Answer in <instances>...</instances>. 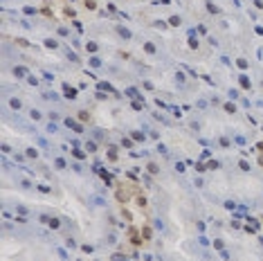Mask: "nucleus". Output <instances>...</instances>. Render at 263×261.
Returning <instances> with one entry per match:
<instances>
[{
	"mask_svg": "<svg viewBox=\"0 0 263 261\" xmlns=\"http://www.w3.org/2000/svg\"><path fill=\"white\" fill-rule=\"evenodd\" d=\"M83 5H85L88 9H94V7H97V5H94V0H83Z\"/></svg>",
	"mask_w": 263,
	"mask_h": 261,
	"instance_id": "f3484780",
	"label": "nucleus"
},
{
	"mask_svg": "<svg viewBox=\"0 0 263 261\" xmlns=\"http://www.w3.org/2000/svg\"><path fill=\"white\" fill-rule=\"evenodd\" d=\"M9 106H11L14 110H20V106H23V104H20V99H16V97H14V99H9Z\"/></svg>",
	"mask_w": 263,
	"mask_h": 261,
	"instance_id": "423d86ee",
	"label": "nucleus"
},
{
	"mask_svg": "<svg viewBox=\"0 0 263 261\" xmlns=\"http://www.w3.org/2000/svg\"><path fill=\"white\" fill-rule=\"evenodd\" d=\"M241 86H243V88H250V79H247V77H241Z\"/></svg>",
	"mask_w": 263,
	"mask_h": 261,
	"instance_id": "a211bd4d",
	"label": "nucleus"
},
{
	"mask_svg": "<svg viewBox=\"0 0 263 261\" xmlns=\"http://www.w3.org/2000/svg\"><path fill=\"white\" fill-rule=\"evenodd\" d=\"M256 149H259V151L263 153V142H261V144H256Z\"/></svg>",
	"mask_w": 263,
	"mask_h": 261,
	"instance_id": "72a5a7b5",
	"label": "nucleus"
},
{
	"mask_svg": "<svg viewBox=\"0 0 263 261\" xmlns=\"http://www.w3.org/2000/svg\"><path fill=\"white\" fill-rule=\"evenodd\" d=\"M142 239H144V241H149V239H151V228H149V225H144V228H142Z\"/></svg>",
	"mask_w": 263,
	"mask_h": 261,
	"instance_id": "6e6552de",
	"label": "nucleus"
},
{
	"mask_svg": "<svg viewBox=\"0 0 263 261\" xmlns=\"http://www.w3.org/2000/svg\"><path fill=\"white\" fill-rule=\"evenodd\" d=\"M196 169H198V171H205V169H207V164H203V162H198V164H196Z\"/></svg>",
	"mask_w": 263,
	"mask_h": 261,
	"instance_id": "7c9ffc66",
	"label": "nucleus"
},
{
	"mask_svg": "<svg viewBox=\"0 0 263 261\" xmlns=\"http://www.w3.org/2000/svg\"><path fill=\"white\" fill-rule=\"evenodd\" d=\"M63 93H65L68 99H74V97H76V90L72 88V86H63Z\"/></svg>",
	"mask_w": 263,
	"mask_h": 261,
	"instance_id": "20e7f679",
	"label": "nucleus"
},
{
	"mask_svg": "<svg viewBox=\"0 0 263 261\" xmlns=\"http://www.w3.org/2000/svg\"><path fill=\"white\" fill-rule=\"evenodd\" d=\"M56 167L63 169V167H65V160H61V158H59V160H56Z\"/></svg>",
	"mask_w": 263,
	"mask_h": 261,
	"instance_id": "473e14b6",
	"label": "nucleus"
},
{
	"mask_svg": "<svg viewBox=\"0 0 263 261\" xmlns=\"http://www.w3.org/2000/svg\"><path fill=\"white\" fill-rule=\"evenodd\" d=\"M169 25L178 27V25H180V18H178V16H171V18H169Z\"/></svg>",
	"mask_w": 263,
	"mask_h": 261,
	"instance_id": "ddd939ff",
	"label": "nucleus"
},
{
	"mask_svg": "<svg viewBox=\"0 0 263 261\" xmlns=\"http://www.w3.org/2000/svg\"><path fill=\"white\" fill-rule=\"evenodd\" d=\"M92 250H94L92 245H83V252H85V254H92Z\"/></svg>",
	"mask_w": 263,
	"mask_h": 261,
	"instance_id": "393cba45",
	"label": "nucleus"
},
{
	"mask_svg": "<svg viewBox=\"0 0 263 261\" xmlns=\"http://www.w3.org/2000/svg\"><path fill=\"white\" fill-rule=\"evenodd\" d=\"M225 110H227V113H236V106H234V104H225Z\"/></svg>",
	"mask_w": 263,
	"mask_h": 261,
	"instance_id": "6ab92c4d",
	"label": "nucleus"
},
{
	"mask_svg": "<svg viewBox=\"0 0 263 261\" xmlns=\"http://www.w3.org/2000/svg\"><path fill=\"white\" fill-rule=\"evenodd\" d=\"M189 45H191V47H198V41H196L194 36H191V38H189Z\"/></svg>",
	"mask_w": 263,
	"mask_h": 261,
	"instance_id": "c756f323",
	"label": "nucleus"
},
{
	"mask_svg": "<svg viewBox=\"0 0 263 261\" xmlns=\"http://www.w3.org/2000/svg\"><path fill=\"white\" fill-rule=\"evenodd\" d=\"M121 144H124V146H126V149H133V142H130V140H128V137H124V140H121Z\"/></svg>",
	"mask_w": 263,
	"mask_h": 261,
	"instance_id": "4be33fe9",
	"label": "nucleus"
},
{
	"mask_svg": "<svg viewBox=\"0 0 263 261\" xmlns=\"http://www.w3.org/2000/svg\"><path fill=\"white\" fill-rule=\"evenodd\" d=\"M88 50H90V52H97V43H88Z\"/></svg>",
	"mask_w": 263,
	"mask_h": 261,
	"instance_id": "c85d7f7f",
	"label": "nucleus"
},
{
	"mask_svg": "<svg viewBox=\"0 0 263 261\" xmlns=\"http://www.w3.org/2000/svg\"><path fill=\"white\" fill-rule=\"evenodd\" d=\"M85 151H88V153H94V151H97V144H94V142H88V144H85Z\"/></svg>",
	"mask_w": 263,
	"mask_h": 261,
	"instance_id": "9b49d317",
	"label": "nucleus"
},
{
	"mask_svg": "<svg viewBox=\"0 0 263 261\" xmlns=\"http://www.w3.org/2000/svg\"><path fill=\"white\" fill-rule=\"evenodd\" d=\"M99 90H103V93H112V95H115V90H112V86H110V84H103V81L99 84Z\"/></svg>",
	"mask_w": 263,
	"mask_h": 261,
	"instance_id": "0eeeda50",
	"label": "nucleus"
},
{
	"mask_svg": "<svg viewBox=\"0 0 263 261\" xmlns=\"http://www.w3.org/2000/svg\"><path fill=\"white\" fill-rule=\"evenodd\" d=\"M108 158H110V160H117V151H115V146L108 151Z\"/></svg>",
	"mask_w": 263,
	"mask_h": 261,
	"instance_id": "412c9836",
	"label": "nucleus"
},
{
	"mask_svg": "<svg viewBox=\"0 0 263 261\" xmlns=\"http://www.w3.org/2000/svg\"><path fill=\"white\" fill-rule=\"evenodd\" d=\"M137 194V187H119L117 191H115V198H117L119 203H126V200H130V196H135Z\"/></svg>",
	"mask_w": 263,
	"mask_h": 261,
	"instance_id": "f257e3e1",
	"label": "nucleus"
},
{
	"mask_svg": "<svg viewBox=\"0 0 263 261\" xmlns=\"http://www.w3.org/2000/svg\"><path fill=\"white\" fill-rule=\"evenodd\" d=\"M207 169H218V162H216V160H212L209 164H207Z\"/></svg>",
	"mask_w": 263,
	"mask_h": 261,
	"instance_id": "cd10ccee",
	"label": "nucleus"
},
{
	"mask_svg": "<svg viewBox=\"0 0 263 261\" xmlns=\"http://www.w3.org/2000/svg\"><path fill=\"white\" fill-rule=\"evenodd\" d=\"M27 155H29V158H38V151H36V149H27Z\"/></svg>",
	"mask_w": 263,
	"mask_h": 261,
	"instance_id": "aec40b11",
	"label": "nucleus"
},
{
	"mask_svg": "<svg viewBox=\"0 0 263 261\" xmlns=\"http://www.w3.org/2000/svg\"><path fill=\"white\" fill-rule=\"evenodd\" d=\"M128 239H130V241H133L135 245L142 243V239H139V232H137L135 228H128Z\"/></svg>",
	"mask_w": 263,
	"mask_h": 261,
	"instance_id": "f03ea898",
	"label": "nucleus"
},
{
	"mask_svg": "<svg viewBox=\"0 0 263 261\" xmlns=\"http://www.w3.org/2000/svg\"><path fill=\"white\" fill-rule=\"evenodd\" d=\"M74 158H76V160H83L85 153H83V151H76V149H74Z\"/></svg>",
	"mask_w": 263,
	"mask_h": 261,
	"instance_id": "5701e85b",
	"label": "nucleus"
},
{
	"mask_svg": "<svg viewBox=\"0 0 263 261\" xmlns=\"http://www.w3.org/2000/svg\"><path fill=\"white\" fill-rule=\"evenodd\" d=\"M47 225L56 230V228H59V225H61V221H59V219H50V223H47Z\"/></svg>",
	"mask_w": 263,
	"mask_h": 261,
	"instance_id": "f8f14e48",
	"label": "nucleus"
},
{
	"mask_svg": "<svg viewBox=\"0 0 263 261\" xmlns=\"http://www.w3.org/2000/svg\"><path fill=\"white\" fill-rule=\"evenodd\" d=\"M115 29H117V34H119V36H124V38H130V32H128L126 27H121V25H117V27H115Z\"/></svg>",
	"mask_w": 263,
	"mask_h": 261,
	"instance_id": "39448f33",
	"label": "nucleus"
},
{
	"mask_svg": "<svg viewBox=\"0 0 263 261\" xmlns=\"http://www.w3.org/2000/svg\"><path fill=\"white\" fill-rule=\"evenodd\" d=\"M112 261H126V259H124V254H112Z\"/></svg>",
	"mask_w": 263,
	"mask_h": 261,
	"instance_id": "b1692460",
	"label": "nucleus"
},
{
	"mask_svg": "<svg viewBox=\"0 0 263 261\" xmlns=\"http://www.w3.org/2000/svg\"><path fill=\"white\" fill-rule=\"evenodd\" d=\"M79 119H81V122H88V119H90V115H88L85 110H81V113H79Z\"/></svg>",
	"mask_w": 263,
	"mask_h": 261,
	"instance_id": "dca6fc26",
	"label": "nucleus"
},
{
	"mask_svg": "<svg viewBox=\"0 0 263 261\" xmlns=\"http://www.w3.org/2000/svg\"><path fill=\"white\" fill-rule=\"evenodd\" d=\"M14 74L23 79V77H27V70H25V68H14Z\"/></svg>",
	"mask_w": 263,
	"mask_h": 261,
	"instance_id": "1a4fd4ad",
	"label": "nucleus"
},
{
	"mask_svg": "<svg viewBox=\"0 0 263 261\" xmlns=\"http://www.w3.org/2000/svg\"><path fill=\"white\" fill-rule=\"evenodd\" d=\"M126 95H128V97H135V95H137V90H135V88H128V90H126Z\"/></svg>",
	"mask_w": 263,
	"mask_h": 261,
	"instance_id": "a878e982",
	"label": "nucleus"
},
{
	"mask_svg": "<svg viewBox=\"0 0 263 261\" xmlns=\"http://www.w3.org/2000/svg\"><path fill=\"white\" fill-rule=\"evenodd\" d=\"M149 171H151V173H158V164H153V162H151V164H149Z\"/></svg>",
	"mask_w": 263,
	"mask_h": 261,
	"instance_id": "bb28decb",
	"label": "nucleus"
},
{
	"mask_svg": "<svg viewBox=\"0 0 263 261\" xmlns=\"http://www.w3.org/2000/svg\"><path fill=\"white\" fill-rule=\"evenodd\" d=\"M45 45H47V47H52V50H54V47H59V43L52 41V38H47V41H45Z\"/></svg>",
	"mask_w": 263,
	"mask_h": 261,
	"instance_id": "4468645a",
	"label": "nucleus"
},
{
	"mask_svg": "<svg viewBox=\"0 0 263 261\" xmlns=\"http://www.w3.org/2000/svg\"><path fill=\"white\" fill-rule=\"evenodd\" d=\"M144 50H146V52H155V47H153L151 43H146V45H144Z\"/></svg>",
	"mask_w": 263,
	"mask_h": 261,
	"instance_id": "2f4dec72",
	"label": "nucleus"
},
{
	"mask_svg": "<svg viewBox=\"0 0 263 261\" xmlns=\"http://www.w3.org/2000/svg\"><path fill=\"white\" fill-rule=\"evenodd\" d=\"M137 205H139L142 209H146V198H144V196H139V194H137Z\"/></svg>",
	"mask_w": 263,
	"mask_h": 261,
	"instance_id": "9d476101",
	"label": "nucleus"
},
{
	"mask_svg": "<svg viewBox=\"0 0 263 261\" xmlns=\"http://www.w3.org/2000/svg\"><path fill=\"white\" fill-rule=\"evenodd\" d=\"M207 9H209V11H212V14H218V11H221V9L216 7V5H214V2H209V5H207Z\"/></svg>",
	"mask_w": 263,
	"mask_h": 261,
	"instance_id": "2eb2a0df",
	"label": "nucleus"
},
{
	"mask_svg": "<svg viewBox=\"0 0 263 261\" xmlns=\"http://www.w3.org/2000/svg\"><path fill=\"white\" fill-rule=\"evenodd\" d=\"M65 126L74 128L76 133H81V131H83V126H81V124H76V122H74V119H72V117H68V119H65Z\"/></svg>",
	"mask_w": 263,
	"mask_h": 261,
	"instance_id": "7ed1b4c3",
	"label": "nucleus"
}]
</instances>
